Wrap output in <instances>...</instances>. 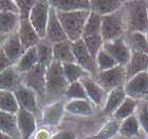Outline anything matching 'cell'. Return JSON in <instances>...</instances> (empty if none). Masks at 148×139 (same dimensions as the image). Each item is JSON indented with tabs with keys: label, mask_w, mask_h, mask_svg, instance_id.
Here are the masks:
<instances>
[{
	"label": "cell",
	"mask_w": 148,
	"mask_h": 139,
	"mask_svg": "<svg viewBox=\"0 0 148 139\" xmlns=\"http://www.w3.org/2000/svg\"><path fill=\"white\" fill-rule=\"evenodd\" d=\"M69 83L66 80L62 64L53 61L47 68L46 72V100L56 101L62 96H65Z\"/></svg>",
	"instance_id": "1"
},
{
	"label": "cell",
	"mask_w": 148,
	"mask_h": 139,
	"mask_svg": "<svg viewBox=\"0 0 148 139\" xmlns=\"http://www.w3.org/2000/svg\"><path fill=\"white\" fill-rule=\"evenodd\" d=\"M89 14L90 11H76L68 13L57 12V17L60 21V25L71 43L83 38L84 28Z\"/></svg>",
	"instance_id": "2"
},
{
	"label": "cell",
	"mask_w": 148,
	"mask_h": 139,
	"mask_svg": "<svg viewBox=\"0 0 148 139\" xmlns=\"http://www.w3.org/2000/svg\"><path fill=\"white\" fill-rule=\"evenodd\" d=\"M126 4V27L128 32L145 33L148 31V2L128 1Z\"/></svg>",
	"instance_id": "3"
},
{
	"label": "cell",
	"mask_w": 148,
	"mask_h": 139,
	"mask_svg": "<svg viewBox=\"0 0 148 139\" xmlns=\"http://www.w3.org/2000/svg\"><path fill=\"white\" fill-rule=\"evenodd\" d=\"M125 16L120 10L110 15L102 16V35L104 41H110L116 38H121L125 30Z\"/></svg>",
	"instance_id": "4"
},
{
	"label": "cell",
	"mask_w": 148,
	"mask_h": 139,
	"mask_svg": "<svg viewBox=\"0 0 148 139\" xmlns=\"http://www.w3.org/2000/svg\"><path fill=\"white\" fill-rule=\"evenodd\" d=\"M93 79L105 90V93H110L117 87L124 86V83L126 82V68L117 65L108 70L99 71Z\"/></svg>",
	"instance_id": "5"
},
{
	"label": "cell",
	"mask_w": 148,
	"mask_h": 139,
	"mask_svg": "<svg viewBox=\"0 0 148 139\" xmlns=\"http://www.w3.org/2000/svg\"><path fill=\"white\" fill-rule=\"evenodd\" d=\"M47 68L41 65L35 66L30 71L21 74V84L32 89L39 99H46Z\"/></svg>",
	"instance_id": "6"
},
{
	"label": "cell",
	"mask_w": 148,
	"mask_h": 139,
	"mask_svg": "<svg viewBox=\"0 0 148 139\" xmlns=\"http://www.w3.org/2000/svg\"><path fill=\"white\" fill-rule=\"evenodd\" d=\"M49 1H36L32 8L29 19L40 39L46 38L47 25L49 20Z\"/></svg>",
	"instance_id": "7"
},
{
	"label": "cell",
	"mask_w": 148,
	"mask_h": 139,
	"mask_svg": "<svg viewBox=\"0 0 148 139\" xmlns=\"http://www.w3.org/2000/svg\"><path fill=\"white\" fill-rule=\"evenodd\" d=\"M103 49L120 66L125 67L131 57V50L129 49L127 43L122 37L110 41H104Z\"/></svg>",
	"instance_id": "8"
},
{
	"label": "cell",
	"mask_w": 148,
	"mask_h": 139,
	"mask_svg": "<svg viewBox=\"0 0 148 139\" xmlns=\"http://www.w3.org/2000/svg\"><path fill=\"white\" fill-rule=\"evenodd\" d=\"M72 52L75 57V63L77 65H79L84 70H86L90 75L95 77L99 70H97V66H96L95 59L90 55L88 50L85 47L83 39H79L77 41L71 43Z\"/></svg>",
	"instance_id": "9"
},
{
	"label": "cell",
	"mask_w": 148,
	"mask_h": 139,
	"mask_svg": "<svg viewBox=\"0 0 148 139\" xmlns=\"http://www.w3.org/2000/svg\"><path fill=\"white\" fill-rule=\"evenodd\" d=\"M29 16L19 15V26L17 33H18L20 41H21L23 52H25L30 48L36 47L40 41L39 36L37 35L34 28L32 27L31 22H30Z\"/></svg>",
	"instance_id": "10"
},
{
	"label": "cell",
	"mask_w": 148,
	"mask_h": 139,
	"mask_svg": "<svg viewBox=\"0 0 148 139\" xmlns=\"http://www.w3.org/2000/svg\"><path fill=\"white\" fill-rule=\"evenodd\" d=\"M127 97L132 99H142L148 97V73L146 71L136 74L124 85Z\"/></svg>",
	"instance_id": "11"
},
{
	"label": "cell",
	"mask_w": 148,
	"mask_h": 139,
	"mask_svg": "<svg viewBox=\"0 0 148 139\" xmlns=\"http://www.w3.org/2000/svg\"><path fill=\"white\" fill-rule=\"evenodd\" d=\"M46 39L48 40V43L52 44V45L69 40L62 25H60L58 17H57L56 10L51 6H50L49 11V20H48V25H47Z\"/></svg>",
	"instance_id": "12"
},
{
	"label": "cell",
	"mask_w": 148,
	"mask_h": 139,
	"mask_svg": "<svg viewBox=\"0 0 148 139\" xmlns=\"http://www.w3.org/2000/svg\"><path fill=\"white\" fill-rule=\"evenodd\" d=\"M17 103L19 105V108H22L27 111H30L36 117L39 111H38V105H37V96L36 93L32 89L28 88L27 86L20 84L14 91Z\"/></svg>",
	"instance_id": "13"
},
{
	"label": "cell",
	"mask_w": 148,
	"mask_h": 139,
	"mask_svg": "<svg viewBox=\"0 0 148 139\" xmlns=\"http://www.w3.org/2000/svg\"><path fill=\"white\" fill-rule=\"evenodd\" d=\"M17 117V127L21 139H30L36 131V117L30 111H27L22 108L16 114Z\"/></svg>",
	"instance_id": "14"
},
{
	"label": "cell",
	"mask_w": 148,
	"mask_h": 139,
	"mask_svg": "<svg viewBox=\"0 0 148 139\" xmlns=\"http://www.w3.org/2000/svg\"><path fill=\"white\" fill-rule=\"evenodd\" d=\"M1 48L4 51L5 55L8 56V59L12 62L13 65H15L16 63L18 62V59H20V56L23 53L21 41H20V38H19V35L17 32L6 37L4 43L1 45Z\"/></svg>",
	"instance_id": "15"
},
{
	"label": "cell",
	"mask_w": 148,
	"mask_h": 139,
	"mask_svg": "<svg viewBox=\"0 0 148 139\" xmlns=\"http://www.w3.org/2000/svg\"><path fill=\"white\" fill-rule=\"evenodd\" d=\"M80 83L83 84L84 88L86 90L87 97L90 102L95 105H101L105 99V90L96 83V81L90 75H86L80 80Z\"/></svg>",
	"instance_id": "16"
},
{
	"label": "cell",
	"mask_w": 148,
	"mask_h": 139,
	"mask_svg": "<svg viewBox=\"0 0 148 139\" xmlns=\"http://www.w3.org/2000/svg\"><path fill=\"white\" fill-rule=\"evenodd\" d=\"M148 67V55L140 52H131V57L126 68V82L136 74L144 72Z\"/></svg>",
	"instance_id": "17"
},
{
	"label": "cell",
	"mask_w": 148,
	"mask_h": 139,
	"mask_svg": "<svg viewBox=\"0 0 148 139\" xmlns=\"http://www.w3.org/2000/svg\"><path fill=\"white\" fill-rule=\"evenodd\" d=\"M57 12H76V11H90L91 6L88 0H54L49 1Z\"/></svg>",
	"instance_id": "18"
},
{
	"label": "cell",
	"mask_w": 148,
	"mask_h": 139,
	"mask_svg": "<svg viewBox=\"0 0 148 139\" xmlns=\"http://www.w3.org/2000/svg\"><path fill=\"white\" fill-rule=\"evenodd\" d=\"M21 84V74L13 65L0 73V90L14 91Z\"/></svg>",
	"instance_id": "19"
},
{
	"label": "cell",
	"mask_w": 148,
	"mask_h": 139,
	"mask_svg": "<svg viewBox=\"0 0 148 139\" xmlns=\"http://www.w3.org/2000/svg\"><path fill=\"white\" fill-rule=\"evenodd\" d=\"M123 4L124 2L120 0H92L90 1V11L101 16H106L117 12L121 10Z\"/></svg>",
	"instance_id": "20"
},
{
	"label": "cell",
	"mask_w": 148,
	"mask_h": 139,
	"mask_svg": "<svg viewBox=\"0 0 148 139\" xmlns=\"http://www.w3.org/2000/svg\"><path fill=\"white\" fill-rule=\"evenodd\" d=\"M0 132L9 135L14 139H21L17 127L16 115L4 113L0 111Z\"/></svg>",
	"instance_id": "21"
},
{
	"label": "cell",
	"mask_w": 148,
	"mask_h": 139,
	"mask_svg": "<svg viewBox=\"0 0 148 139\" xmlns=\"http://www.w3.org/2000/svg\"><path fill=\"white\" fill-rule=\"evenodd\" d=\"M65 111V105L62 102H54L45 107L42 111V123L45 125H54L62 119Z\"/></svg>",
	"instance_id": "22"
},
{
	"label": "cell",
	"mask_w": 148,
	"mask_h": 139,
	"mask_svg": "<svg viewBox=\"0 0 148 139\" xmlns=\"http://www.w3.org/2000/svg\"><path fill=\"white\" fill-rule=\"evenodd\" d=\"M53 47V61L65 64V63H75V57L72 52L71 41H62L52 45Z\"/></svg>",
	"instance_id": "23"
},
{
	"label": "cell",
	"mask_w": 148,
	"mask_h": 139,
	"mask_svg": "<svg viewBox=\"0 0 148 139\" xmlns=\"http://www.w3.org/2000/svg\"><path fill=\"white\" fill-rule=\"evenodd\" d=\"M38 65V59H37V50L36 47L30 48L25 52L22 53L18 62L16 63L15 68L20 74H23L25 72L33 69L35 66Z\"/></svg>",
	"instance_id": "24"
},
{
	"label": "cell",
	"mask_w": 148,
	"mask_h": 139,
	"mask_svg": "<svg viewBox=\"0 0 148 139\" xmlns=\"http://www.w3.org/2000/svg\"><path fill=\"white\" fill-rule=\"evenodd\" d=\"M19 26V15L16 13H0V35L9 36L17 32Z\"/></svg>",
	"instance_id": "25"
},
{
	"label": "cell",
	"mask_w": 148,
	"mask_h": 139,
	"mask_svg": "<svg viewBox=\"0 0 148 139\" xmlns=\"http://www.w3.org/2000/svg\"><path fill=\"white\" fill-rule=\"evenodd\" d=\"M126 97L127 95L125 93V90H124V86L117 87L115 89L111 90L110 93H108L103 113L107 115L114 114V111L120 107L121 104L124 102V100L126 99Z\"/></svg>",
	"instance_id": "26"
},
{
	"label": "cell",
	"mask_w": 148,
	"mask_h": 139,
	"mask_svg": "<svg viewBox=\"0 0 148 139\" xmlns=\"http://www.w3.org/2000/svg\"><path fill=\"white\" fill-rule=\"evenodd\" d=\"M128 47L131 52H140L148 55V43L146 35L140 32H128L127 34Z\"/></svg>",
	"instance_id": "27"
},
{
	"label": "cell",
	"mask_w": 148,
	"mask_h": 139,
	"mask_svg": "<svg viewBox=\"0 0 148 139\" xmlns=\"http://www.w3.org/2000/svg\"><path fill=\"white\" fill-rule=\"evenodd\" d=\"M65 109L77 116H90L93 114V107L89 100H71L65 105Z\"/></svg>",
	"instance_id": "28"
},
{
	"label": "cell",
	"mask_w": 148,
	"mask_h": 139,
	"mask_svg": "<svg viewBox=\"0 0 148 139\" xmlns=\"http://www.w3.org/2000/svg\"><path fill=\"white\" fill-rule=\"evenodd\" d=\"M62 70L65 74L66 80L68 81L69 84L78 82L86 75H90L86 70H84L79 65L76 63H65L62 64Z\"/></svg>",
	"instance_id": "29"
},
{
	"label": "cell",
	"mask_w": 148,
	"mask_h": 139,
	"mask_svg": "<svg viewBox=\"0 0 148 139\" xmlns=\"http://www.w3.org/2000/svg\"><path fill=\"white\" fill-rule=\"evenodd\" d=\"M0 111L13 115L17 114L19 105L13 91L0 90Z\"/></svg>",
	"instance_id": "30"
},
{
	"label": "cell",
	"mask_w": 148,
	"mask_h": 139,
	"mask_svg": "<svg viewBox=\"0 0 148 139\" xmlns=\"http://www.w3.org/2000/svg\"><path fill=\"white\" fill-rule=\"evenodd\" d=\"M102 30V16L90 11V14L85 24L83 32V38L93 35H99Z\"/></svg>",
	"instance_id": "31"
},
{
	"label": "cell",
	"mask_w": 148,
	"mask_h": 139,
	"mask_svg": "<svg viewBox=\"0 0 148 139\" xmlns=\"http://www.w3.org/2000/svg\"><path fill=\"white\" fill-rule=\"evenodd\" d=\"M37 50V59H38V64L43 67L48 68L50 64L53 62V47L52 44L50 43H41L36 46Z\"/></svg>",
	"instance_id": "32"
},
{
	"label": "cell",
	"mask_w": 148,
	"mask_h": 139,
	"mask_svg": "<svg viewBox=\"0 0 148 139\" xmlns=\"http://www.w3.org/2000/svg\"><path fill=\"white\" fill-rule=\"evenodd\" d=\"M136 106H138L136 100L132 99L130 97H126V99L124 100V102L121 104L120 107L114 111L113 116L115 120H125L128 117L132 116Z\"/></svg>",
	"instance_id": "33"
},
{
	"label": "cell",
	"mask_w": 148,
	"mask_h": 139,
	"mask_svg": "<svg viewBox=\"0 0 148 139\" xmlns=\"http://www.w3.org/2000/svg\"><path fill=\"white\" fill-rule=\"evenodd\" d=\"M85 44L86 49L88 50V52L90 53V55L92 56L93 59H96V55L99 54V52L103 49V45H104V39H103L102 35H93V36H88L82 38Z\"/></svg>",
	"instance_id": "34"
},
{
	"label": "cell",
	"mask_w": 148,
	"mask_h": 139,
	"mask_svg": "<svg viewBox=\"0 0 148 139\" xmlns=\"http://www.w3.org/2000/svg\"><path fill=\"white\" fill-rule=\"evenodd\" d=\"M139 131H140L139 120H138V118L136 116L132 115V116H130V117H128L127 119H125L123 121L122 125L120 127L119 132L126 137H133V136H136L139 134Z\"/></svg>",
	"instance_id": "35"
},
{
	"label": "cell",
	"mask_w": 148,
	"mask_h": 139,
	"mask_svg": "<svg viewBox=\"0 0 148 139\" xmlns=\"http://www.w3.org/2000/svg\"><path fill=\"white\" fill-rule=\"evenodd\" d=\"M65 97L70 101L71 100H89L87 97L86 90L84 88L83 84L80 83V81L69 84L68 88L66 90Z\"/></svg>",
	"instance_id": "36"
},
{
	"label": "cell",
	"mask_w": 148,
	"mask_h": 139,
	"mask_svg": "<svg viewBox=\"0 0 148 139\" xmlns=\"http://www.w3.org/2000/svg\"><path fill=\"white\" fill-rule=\"evenodd\" d=\"M119 130H120V125L117 123V121L111 120L108 123H106L104 127L97 134L83 139H109L111 137H113L119 132Z\"/></svg>",
	"instance_id": "37"
},
{
	"label": "cell",
	"mask_w": 148,
	"mask_h": 139,
	"mask_svg": "<svg viewBox=\"0 0 148 139\" xmlns=\"http://www.w3.org/2000/svg\"><path fill=\"white\" fill-rule=\"evenodd\" d=\"M95 62L99 71L108 70V69H111L113 68V67H115V66H117V63L104 49L101 50L99 52V54L96 55Z\"/></svg>",
	"instance_id": "38"
},
{
	"label": "cell",
	"mask_w": 148,
	"mask_h": 139,
	"mask_svg": "<svg viewBox=\"0 0 148 139\" xmlns=\"http://www.w3.org/2000/svg\"><path fill=\"white\" fill-rule=\"evenodd\" d=\"M138 120H139L140 127H142L144 131L148 134V102L142 103V105L140 106Z\"/></svg>",
	"instance_id": "39"
},
{
	"label": "cell",
	"mask_w": 148,
	"mask_h": 139,
	"mask_svg": "<svg viewBox=\"0 0 148 139\" xmlns=\"http://www.w3.org/2000/svg\"><path fill=\"white\" fill-rule=\"evenodd\" d=\"M5 12L18 14V6L16 4V1L0 0V13H5Z\"/></svg>",
	"instance_id": "40"
},
{
	"label": "cell",
	"mask_w": 148,
	"mask_h": 139,
	"mask_svg": "<svg viewBox=\"0 0 148 139\" xmlns=\"http://www.w3.org/2000/svg\"><path fill=\"white\" fill-rule=\"evenodd\" d=\"M11 66H13L12 62L8 59V56L5 55L4 51H3L2 48L0 47V73H1L2 71L5 70L6 68L11 67Z\"/></svg>",
	"instance_id": "41"
},
{
	"label": "cell",
	"mask_w": 148,
	"mask_h": 139,
	"mask_svg": "<svg viewBox=\"0 0 148 139\" xmlns=\"http://www.w3.org/2000/svg\"><path fill=\"white\" fill-rule=\"evenodd\" d=\"M50 139H75V135L72 132H67V131H64V132H59L56 135H54L53 137H51Z\"/></svg>",
	"instance_id": "42"
},
{
	"label": "cell",
	"mask_w": 148,
	"mask_h": 139,
	"mask_svg": "<svg viewBox=\"0 0 148 139\" xmlns=\"http://www.w3.org/2000/svg\"><path fill=\"white\" fill-rule=\"evenodd\" d=\"M0 139H14V138L10 137L9 135H5V134L2 133V132H0Z\"/></svg>",
	"instance_id": "43"
},
{
	"label": "cell",
	"mask_w": 148,
	"mask_h": 139,
	"mask_svg": "<svg viewBox=\"0 0 148 139\" xmlns=\"http://www.w3.org/2000/svg\"><path fill=\"white\" fill-rule=\"evenodd\" d=\"M6 37H8V36H3V35H0V47H1V45H2L3 43H4V40L6 39Z\"/></svg>",
	"instance_id": "44"
},
{
	"label": "cell",
	"mask_w": 148,
	"mask_h": 139,
	"mask_svg": "<svg viewBox=\"0 0 148 139\" xmlns=\"http://www.w3.org/2000/svg\"><path fill=\"white\" fill-rule=\"evenodd\" d=\"M146 72H147V73H148V67H147V70H146Z\"/></svg>",
	"instance_id": "45"
},
{
	"label": "cell",
	"mask_w": 148,
	"mask_h": 139,
	"mask_svg": "<svg viewBox=\"0 0 148 139\" xmlns=\"http://www.w3.org/2000/svg\"><path fill=\"white\" fill-rule=\"evenodd\" d=\"M147 13H148V8H147Z\"/></svg>",
	"instance_id": "46"
},
{
	"label": "cell",
	"mask_w": 148,
	"mask_h": 139,
	"mask_svg": "<svg viewBox=\"0 0 148 139\" xmlns=\"http://www.w3.org/2000/svg\"><path fill=\"white\" fill-rule=\"evenodd\" d=\"M147 98H148V97H147Z\"/></svg>",
	"instance_id": "47"
}]
</instances>
